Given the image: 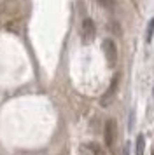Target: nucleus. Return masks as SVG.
Here are the masks:
<instances>
[{"label": "nucleus", "mask_w": 154, "mask_h": 155, "mask_svg": "<svg viewBox=\"0 0 154 155\" xmlns=\"http://www.w3.org/2000/svg\"><path fill=\"white\" fill-rule=\"evenodd\" d=\"M102 47H103V52H105V58H107V63L114 66L116 61H117V47H116V44L114 40L110 38H105L103 44H102Z\"/></svg>", "instance_id": "obj_1"}, {"label": "nucleus", "mask_w": 154, "mask_h": 155, "mask_svg": "<svg viewBox=\"0 0 154 155\" xmlns=\"http://www.w3.org/2000/svg\"><path fill=\"white\" fill-rule=\"evenodd\" d=\"M116 134H117V126H116V120H107L105 122V131H103V136H105V145L107 147H112L114 141H116Z\"/></svg>", "instance_id": "obj_2"}, {"label": "nucleus", "mask_w": 154, "mask_h": 155, "mask_svg": "<svg viewBox=\"0 0 154 155\" xmlns=\"http://www.w3.org/2000/svg\"><path fill=\"white\" fill-rule=\"evenodd\" d=\"M81 33H82V38L84 42L89 44L93 38H95V33H96V30H95V23L91 21L89 18H86L82 21V28H81Z\"/></svg>", "instance_id": "obj_3"}, {"label": "nucleus", "mask_w": 154, "mask_h": 155, "mask_svg": "<svg viewBox=\"0 0 154 155\" xmlns=\"http://www.w3.org/2000/svg\"><path fill=\"white\" fill-rule=\"evenodd\" d=\"M79 155H100V147L93 141H88V143H82L79 147Z\"/></svg>", "instance_id": "obj_4"}, {"label": "nucleus", "mask_w": 154, "mask_h": 155, "mask_svg": "<svg viewBox=\"0 0 154 155\" xmlns=\"http://www.w3.org/2000/svg\"><path fill=\"white\" fill-rule=\"evenodd\" d=\"M116 87H117V77H114V78H112L110 87H109V89H107V91L103 92V96H102V99H100V103H102L103 106H107V105H109V103L112 101V98H114L112 94L116 92Z\"/></svg>", "instance_id": "obj_5"}, {"label": "nucleus", "mask_w": 154, "mask_h": 155, "mask_svg": "<svg viewBox=\"0 0 154 155\" xmlns=\"http://www.w3.org/2000/svg\"><path fill=\"white\" fill-rule=\"evenodd\" d=\"M144 148H145V136L144 134H138L137 136V143H135V153L137 155H144Z\"/></svg>", "instance_id": "obj_6"}, {"label": "nucleus", "mask_w": 154, "mask_h": 155, "mask_svg": "<svg viewBox=\"0 0 154 155\" xmlns=\"http://www.w3.org/2000/svg\"><path fill=\"white\" fill-rule=\"evenodd\" d=\"M152 33H154V18H151V21L147 23V33H145V42H147V44L151 42Z\"/></svg>", "instance_id": "obj_7"}, {"label": "nucleus", "mask_w": 154, "mask_h": 155, "mask_svg": "<svg viewBox=\"0 0 154 155\" xmlns=\"http://www.w3.org/2000/svg\"><path fill=\"white\" fill-rule=\"evenodd\" d=\"M98 2H100L102 5H110V2H112V0H98Z\"/></svg>", "instance_id": "obj_8"}, {"label": "nucleus", "mask_w": 154, "mask_h": 155, "mask_svg": "<svg viewBox=\"0 0 154 155\" xmlns=\"http://www.w3.org/2000/svg\"><path fill=\"white\" fill-rule=\"evenodd\" d=\"M123 155H130V148H128V145L124 147V153H123Z\"/></svg>", "instance_id": "obj_9"}]
</instances>
